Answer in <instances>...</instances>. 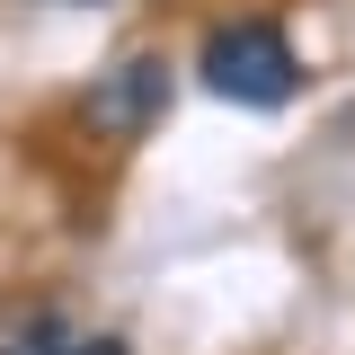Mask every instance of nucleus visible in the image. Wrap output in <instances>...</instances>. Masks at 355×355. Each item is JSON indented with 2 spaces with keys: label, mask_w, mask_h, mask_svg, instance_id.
Segmentation results:
<instances>
[{
  "label": "nucleus",
  "mask_w": 355,
  "mask_h": 355,
  "mask_svg": "<svg viewBox=\"0 0 355 355\" xmlns=\"http://www.w3.org/2000/svg\"><path fill=\"white\" fill-rule=\"evenodd\" d=\"M196 71L231 107H284L302 89V62H293V44L275 36V27H222V36H205V62Z\"/></svg>",
  "instance_id": "obj_1"
},
{
  "label": "nucleus",
  "mask_w": 355,
  "mask_h": 355,
  "mask_svg": "<svg viewBox=\"0 0 355 355\" xmlns=\"http://www.w3.org/2000/svg\"><path fill=\"white\" fill-rule=\"evenodd\" d=\"M169 107V62H133L116 89H98V116H116V125H151Z\"/></svg>",
  "instance_id": "obj_2"
},
{
  "label": "nucleus",
  "mask_w": 355,
  "mask_h": 355,
  "mask_svg": "<svg viewBox=\"0 0 355 355\" xmlns=\"http://www.w3.org/2000/svg\"><path fill=\"white\" fill-rule=\"evenodd\" d=\"M9 355H125V338H71L62 320H36Z\"/></svg>",
  "instance_id": "obj_3"
}]
</instances>
